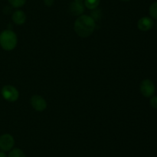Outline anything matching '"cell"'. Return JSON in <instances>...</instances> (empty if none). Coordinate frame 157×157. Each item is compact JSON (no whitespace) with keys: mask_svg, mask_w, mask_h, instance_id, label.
Listing matches in <instances>:
<instances>
[{"mask_svg":"<svg viewBox=\"0 0 157 157\" xmlns=\"http://www.w3.org/2000/svg\"><path fill=\"white\" fill-rule=\"evenodd\" d=\"M96 28V22L90 15H81L75 20L74 29L78 36L81 38H87L94 31Z\"/></svg>","mask_w":157,"mask_h":157,"instance_id":"1","label":"cell"},{"mask_svg":"<svg viewBox=\"0 0 157 157\" xmlns=\"http://www.w3.org/2000/svg\"><path fill=\"white\" fill-rule=\"evenodd\" d=\"M18 38L11 29H6L0 33V46L4 50L12 51L16 47Z\"/></svg>","mask_w":157,"mask_h":157,"instance_id":"2","label":"cell"},{"mask_svg":"<svg viewBox=\"0 0 157 157\" xmlns=\"http://www.w3.org/2000/svg\"><path fill=\"white\" fill-rule=\"evenodd\" d=\"M1 94L4 99L11 103L18 100L19 97V92L18 89L12 85H6L3 86L1 90Z\"/></svg>","mask_w":157,"mask_h":157,"instance_id":"3","label":"cell"},{"mask_svg":"<svg viewBox=\"0 0 157 157\" xmlns=\"http://www.w3.org/2000/svg\"><path fill=\"white\" fill-rule=\"evenodd\" d=\"M140 92L144 96L147 97V98H150L153 96L156 91V87L152 80L149 79V78H146V79L143 80L140 86Z\"/></svg>","mask_w":157,"mask_h":157,"instance_id":"4","label":"cell"},{"mask_svg":"<svg viewBox=\"0 0 157 157\" xmlns=\"http://www.w3.org/2000/svg\"><path fill=\"white\" fill-rule=\"evenodd\" d=\"M15 145L13 136L9 133L0 135V150L2 152H9L12 150Z\"/></svg>","mask_w":157,"mask_h":157,"instance_id":"5","label":"cell"},{"mask_svg":"<svg viewBox=\"0 0 157 157\" xmlns=\"http://www.w3.org/2000/svg\"><path fill=\"white\" fill-rule=\"evenodd\" d=\"M30 102L33 109L38 112H42L45 110L47 108V102L42 96L39 95H32Z\"/></svg>","mask_w":157,"mask_h":157,"instance_id":"6","label":"cell"},{"mask_svg":"<svg viewBox=\"0 0 157 157\" xmlns=\"http://www.w3.org/2000/svg\"><path fill=\"white\" fill-rule=\"evenodd\" d=\"M154 26V22L153 19L150 17L144 16L140 18L137 22L138 29L143 32H147V31L150 30Z\"/></svg>","mask_w":157,"mask_h":157,"instance_id":"7","label":"cell"},{"mask_svg":"<svg viewBox=\"0 0 157 157\" xmlns=\"http://www.w3.org/2000/svg\"><path fill=\"white\" fill-rule=\"evenodd\" d=\"M84 7L85 6H84V3L74 1L69 6V12L71 15H75V16H80L84 13Z\"/></svg>","mask_w":157,"mask_h":157,"instance_id":"8","label":"cell"},{"mask_svg":"<svg viewBox=\"0 0 157 157\" xmlns=\"http://www.w3.org/2000/svg\"><path fill=\"white\" fill-rule=\"evenodd\" d=\"M12 19L15 24L21 26L25 22L26 15L22 10H16L12 13Z\"/></svg>","mask_w":157,"mask_h":157,"instance_id":"9","label":"cell"},{"mask_svg":"<svg viewBox=\"0 0 157 157\" xmlns=\"http://www.w3.org/2000/svg\"><path fill=\"white\" fill-rule=\"evenodd\" d=\"M101 0H84V5L87 9L94 10L99 6Z\"/></svg>","mask_w":157,"mask_h":157,"instance_id":"10","label":"cell"},{"mask_svg":"<svg viewBox=\"0 0 157 157\" xmlns=\"http://www.w3.org/2000/svg\"><path fill=\"white\" fill-rule=\"evenodd\" d=\"M8 157H26V155L21 149L15 148V149H12V150L9 151Z\"/></svg>","mask_w":157,"mask_h":157,"instance_id":"11","label":"cell"},{"mask_svg":"<svg viewBox=\"0 0 157 157\" xmlns=\"http://www.w3.org/2000/svg\"><path fill=\"white\" fill-rule=\"evenodd\" d=\"M150 15L152 18L157 20V2H153L149 9Z\"/></svg>","mask_w":157,"mask_h":157,"instance_id":"12","label":"cell"},{"mask_svg":"<svg viewBox=\"0 0 157 157\" xmlns=\"http://www.w3.org/2000/svg\"><path fill=\"white\" fill-rule=\"evenodd\" d=\"M8 1H9L11 6L15 8V9L22 7L26 2V0H8Z\"/></svg>","mask_w":157,"mask_h":157,"instance_id":"13","label":"cell"},{"mask_svg":"<svg viewBox=\"0 0 157 157\" xmlns=\"http://www.w3.org/2000/svg\"><path fill=\"white\" fill-rule=\"evenodd\" d=\"M101 15H102V12H101V9H99L98 8L92 10L91 14H90V16L94 18L95 22L99 20L101 18Z\"/></svg>","mask_w":157,"mask_h":157,"instance_id":"14","label":"cell"},{"mask_svg":"<svg viewBox=\"0 0 157 157\" xmlns=\"http://www.w3.org/2000/svg\"><path fill=\"white\" fill-rule=\"evenodd\" d=\"M150 106H151L153 109H157V95H153L152 97H150Z\"/></svg>","mask_w":157,"mask_h":157,"instance_id":"15","label":"cell"},{"mask_svg":"<svg viewBox=\"0 0 157 157\" xmlns=\"http://www.w3.org/2000/svg\"><path fill=\"white\" fill-rule=\"evenodd\" d=\"M55 2V0H44V3L48 7H51Z\"/></svg>","mask_w":157,"mask_h":157,"instance_id":"16","label":"cell"},{"mask_svg":"<svg viewBox=\"0 0 157 157\" xmlns=\"http://www.w3.org/2000/svg\"><path fill=\"white\" fill-rule=\"evenodd\" d=\"M0 157H7V155H6V154L5 153V152L0 151Z\"/></svg>","mask_w":157,"mask_h":157,"instance_id":"17","label":"cell"},{"mask_svg":"<svg viewBox=\"0 0 157 157\" xmlns=\"http://www.w3.org/2000/svg\"><path fill=\"white\" fill-rule=\"evenodd\" d=\"M84 0H75V2H81V3H84Z\"/></svg>","mask_w":157,"mask_h":157,"instance_id":"18","label":"cell"},{"mask_svg":"<svg viewBox=\"0 0 157 157\" xmlns=\"http://www.w3.org/2000/svg\"><path fill=\"white\" fill-rule=\"evenodd\" d=\"M121 1H123V2H129V1H130V0H121Z\"/></svg>","mask_w":157,"mask_h":157,"instance_id":"19","label":"cell"},{"mask_svg":"<svg viewBox=\"0 0 157 157\" xmlns=\"http://www.w3.org/2000/svg\"><path fill=\"white\" fill-rule=\"evenodd\" d=\"M156 29H157V22H156Z\"/></svg>","mask_w":157,"mask_h":157,"instance_id":"20","label":"cell"}]
</instances>
